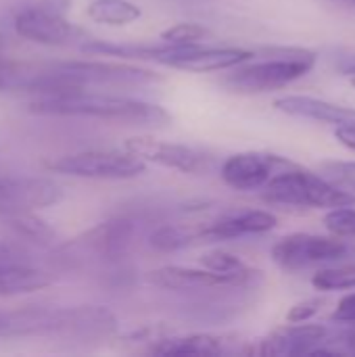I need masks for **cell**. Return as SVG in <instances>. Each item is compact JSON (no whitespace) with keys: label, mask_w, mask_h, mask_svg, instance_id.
<instances>
[{"label":"cell","mask_w":355,"mask_h":357,"mask_svg":"<svg viewBox=\"0 0 355 357\" xmlns=\"http://www.w3.org/2000/svg\"><path fill=\"white\" fill-rule=\"evenodd\" d=\"M264 201L287 207L333 209L341 205H355V195L328 182L320 174L299 169L295 165L280 169L264 186Z\"/></svg>","instance_id":"obj_3"},{"label":"cell","mask_w":355,"mask_h":357,"mask_svg":"<svg viewBox=\"0 0 355 357\" xmlns=\"http://www.w3.org/2000/svg\"><path fill=\"white\" fill-rule=\"evenodd\" d=\"M54 69L63 71L65 75L77 79L82 86H144L161 82L153 69L128 65V63H111V61H67L52 65Z\"/></svg>","instance_id":"obj_7"},{"label":"cell","mask_w":355,"mask_h":357,"mask_svg":"<svg viewBox=\"0 0 355 357\" xmlns=\"http://www.w3.org/2000/svg\"><path fill=\"white\" fill-rule=\"evenodd\" d=\"M341 341H343L347 354H355V328L349 331V333H345V335H341Z\"/></svg>","instance_id":"obj_33"},{"label":"cell","mask_w":355,"mask_h":357,"mask_svg":"<svg viewBox=\"0 0 355 357\" xmlns=\"http://www.w3.org/2000/svg\"><path fill=\"white\" fill-rule=\"evenodd\" d=\"M211 31L201 25V23H176L167 29L161 31V42H169V44H199L201 40H205Z\"/></svg>","instance_id":"obj_26"},{"label":"cell","mask_w":355,"mask_h":357,"mask_svg":"<svg viewBox=\"0 0 355 357\" xmlns=\"http://www.w3.org/2000/svg\"><path fill=\"white\" fill-rule=\"evenodd\" d=\"M86 13L92 21L113 27L130 25L142 17L140 6L130 0H92Z\"/></svg>","instance_id":"obj_21"},{"label":"cell","mask_w":355,"mask_h":357,"mask_svg":"<svg viewBox=\"0 0 355 357\" xmlns=\"http://www.w3.org/2000/svg\"><path fill=\"white\" fill-rule=\"evenodd\" d=\"M123 149L138 155L146 163H155L180 174H201L207 169V157L192 146L157 140L153 136H132L123 142Z\"/></svg>","instance_id":"obj_13"},{"label":"cell","mask_w":355,"mask_h":357,"mask_svg":"<svg viewBox=\"0 0 355 357\" xmlns=\"http://www.w3.org/2000/svg\"><path fill=\"white\" fill-rule=\"evenodd\" d=\"M255 56V50L236 48V46H203V44H169L163 42L161 52L155 63L190 71V73H211V71H228L241 63H247Z\"/></svg>","instance_id":"obj_5"},{"label":"cell","mask_w":355,"mask_h":357,"mask_svg":"<svg viewBox=\"0 0 355 357\" xmlns=\"http://www.w3.org/2000/svg\"><path fill=\"white\" fill-rule=\"evenodd\" d=\"M117 333V318L98 305L65 307L50 312L48 335L73 341H100Z\"/></svg>","instance_id":"obj_8"},{"label":"cell","mask_w":355,"mask_h":357,"mask_svg":"<svg viewBox=\"0 0 355 357\" xmlns=\"http://www.w3.org/2000/svg\"><path fill=\"white\" fill-rule=\"evenodd\" d=\"M199 243H205L203 224L201 226H174V224L161 226L149 238V245L159 253H176Z\"/></svg>","instance_id":"obj_20"},{"label":"cell","mask_w":355,"mask_h":357,"mask_svg":"<svg viewBox=\"0 0 355 357\" xmlns=\"http://www.w3.org/2000/svg\"><path fill=\"white\" fill-rule=\"evenodd\" d=\"M322 303H324L322 297H312V299L295 303L287 312V322H310L322 310Z\"/></svg>","instance_id":"obj_29"},{"label":"cell","mask_w":355,"mask_h":357,"mask_svg":"<svg viewBox=\"0 0 355 357\" xmlns=\"http://www.w3.org/2000/svg\"><path fill=\"white\" fill-rule=\"evenodd\" d=\"M337 2H343V4H349V6H355V0H337Z\"/></svg>","instance_id":"obj_34"},{"label":"cell","mask_w":355,"mask_h":357,"mask_svg":"<svg viewBox=\"0 0 355 357\" xmlns=\"http://www.w3.org/2000/svg\"><path fill=\"white\" fill-rule=\"evenodd\" d=\"M324 226L333 236L339 238H355V209L354 205L333 207L324 215Z\"/></svg>","instance_id":"obj_25"},{"label":"cell","mask_w":355,"mask_h":357,"mask_svg":"<svg viewBox=\"0 0 355 357\" xmlns=\"http://www.w3.org/2000/svg\"><path fill=\"white\" fill-rule=\"evenodd\" d=\"M52 284V278L44 272L25 268L17 261L0 264V297L25 295Z\"/></svg>","instance_id":"obj_19"},{"label":"cell","mask_w":355,"mask_h":357,"mask_svg":"<svg viewBox=\"0 0 355 357\" xmlns=\"http://www.w3.org/2000/svg\"><path fill=\"white\" fill-rule=\"evenodd\" d=\"M253 274L249 268L239 274H220L207 268H184V266H163L149 274V282L165 291H211L230 289L247 284Z\"/></svg>","instance_id":"obj_12"},{"label":"cell","mask_w":355,"mask_h":357,"mask_svg":"<svg viewBox=\"0 0 355 357\" xmlns=\"http://www.w3.org/2000/svg\"><path fill=\"white\" fill-rule=\"evenodd\" d=\"M320 167L337 184L355 190V161H324Z\"/></svg>","instance_id":"obj_28"},{"label":"cell","mask_w":355,"mask_h":357,"mask_svg":"<svg viewBox=\"0 0 355 357\" xmlns=\"http://www.w3.org/2000/svg\"><path fill=\"white\" fill-rule=\"evenodd\" d=\"M203 268L211 270V272H220V274H239V272H245L247 266L243 264V259L234 253H228V251H209L201 257L199 261Z\"/></svg>","instance_id":"obj_27"},{"label":"cell","mask_w":355,"mask_h":357,"mask_svg":"<svg viewBox=\"0 0 355 357\" xmlns=\"http://www.w3.org/2000/svg\"><path fill=\"white\" fill-rule=\"evenodd\" d=\"M13 27L17 36L36 42V44H48L59 46L65 44L73 36V25L65 19L61 8L56 6H27L15 15Z\"/></svg>","instance_id":"obj_14"},{"label":"cell","mask_w":355,"mask_h":357,"mask_svg":"<svg viewBox=\"0 0 355 357\" xmlns=\"http://www.w3.org/2000/svg\"><path fill=\"white\" fill-rule=\"evenodd\" d=\"M312 284L316 291H322V293L355 289V264L354 266H335V268L318 270L312 276Z\"/></svg>","instance_id":"obj_23"},{"label":"cell","mask_w":355,"mask_h":357,"mask_svg":"<svg viewBox=\"0 0 355 357\" xmlns=\"http://www.w3.org/2000/svg\"><path fill=\"white\" fill-rule=\"evenodd\" d=\"M293 163L285 157L270 155V153H236L230 155L222 163V180L241 192H251L264 188L274 174H278L285 167H291Z\"/></svg>","instance_id":"obj_11"},{"label":"cell","mask_w":355,"mask_h":357,"mask_svg":"<svg viewBox=\"0 0 355 357\" xmlns=\"http://www.w3.org/2000/svg\"><path fill=\"white\" fill-rule=\"evenodd\" d=\"M63 190L48 178L0 176V220L17 211H33L59 203Z\"/></svg>","instance_id":"obj_10"},{"label":"cell","mask_w":355,"mask_h":357,"mask_svg":"<svg viewBox=\"0 0 355 357\" xmlns=\"http://www.w3.org/2000/svg\"><path fill=\"white\" fill-rule=\"evenodd\" d=\"M134 236V224L128 218H115L109 222L98 224L88 234H84L77 245L84 247L92 257L105 259V261H117L121 259Z\"/></svg>","instance_id":"obj_16"},{"label":"cell","mask_w":355,"mask_h":357,"mask_svg":"<svg viewBox=\"0 0 355 357\" xmlns=\"http://www.w3.org/2000/svg\"><path fill=\"white\" fill-rule=\"evenodd\" d=\"M29 111L40 115H63V117H94L107 121H126L163 128L172 123V115L153 102L134 100L126 96H109L96 92H75L67 96H42L29 105Z\"/></svg>","instance_id":"obj_1"},{"label":"cell","mask_w":355,"mask_h":357,"mask_svg":"<svg viewBox=\"0 0 355 357\" xmlns=\"http://www.w3.org/2000/svg\"><path fill=\"white\" fill-rule=\"evenodd\" d=\"M2 222L21 238L29 241V243H36V245H50L54 238H56V232L42 220L38 218L33 211H17V213H10L6 218H2Z\"/></svg>","instance_id":"obj_22"},{"label":"cell","mask_w":355,"mask_h":357,"mask_svg":"<svg viewBox=\"0 0 355 357\" xmlns=\"http://www.w3.org/2000/svg\"><path fill=\"white\" fill-rule=\"evenodd\" d=\"M331 331L320 324L308 322H287L285 326L270 333L266 339H259L257 345L245 347L241 354L247 356H314V351L326 343Z\"/></svg>","instance_id":"obj_9"},{"label":"cell","mask_w":355,"mask_h":357,"mask_svg":"<svg viewBox=\"0 0 355 357\" xmlns=\"http://www.w3.org/2000/svg\"><path fill=\"white\" fill-rule=\"evenodd\" d=\"M33 73H29L21 63L2 54L0 50V92L6 90H25L27 82Z\"/></svg>","instance_id":"obj_24"},{"label":"cell","mask_w":355,"mask_h":357,"mask_svg":"<svg viewBox=\"0 0 355 357\" xmlns=\"http://www.w3.org/2000/svg\"><path fill=\"white\" fill-rule=\"evenodd\" d=\"M272 105L276 111L289 117L312 119V121H322V123H333V126H355V109L335 105L331 100H322L316 96L289 94V96L276 98Z\"/></svg>","instance_id":"obj_15"},{"label":"cell","mask_w":355,"mask_h":357,"mask_svg":"<svg viewBox=\"0 0 355 357\" xmlns=\"http://www.w3.org/2000/svg\"><path fill=\"white\" fill-rule=\"evenodd\" d=\"M347 253H349V247L345 245V241H339V236H318V234L295 232V234L282 236L272 247V261L287 272H297L316 264L343 259Z\"/></svg>","instance_id":"obj_6"},{"label":"cell","mask_w":355,"mask_h":357,"mask_svg":"<svg viewBox=\"0 0 355 357\" xmlns=\"http://www.w3.org/2000/svg\"><path fill=\"white\" fill-rule=\"evenodd\" d=\"M349 79H352V86H354V88H355V77H349Z\"/></svg>","instance_id":"obj_35"},{"label":"cell","mask_w":355,"mask_h":357,"mask_svg":"<svg viewBox=\"0 0 355 357\" xmlns=\"http://www.w3.org/2000/svg\"><path fill=\"white\" fill-rule=\"evenodd\" d=\"M264 52L270 56L228 69L220 84L239 94H264L305 77L318 61V54L308 48H266Z\"/></svg>","instance_id":"obj_2"},{"label":"cell","mask_w":355,"mask_h":357,"mask_svg":"<svg viewBox=\"0 0 355 357\" xmlns=\"http://www.w3.org/2000/svg\"><path fill=\"white\" fill-rule=\"evenodd\" d=\"M44 167L88 180H132L146 172V161L130 151H82L54 157Z\"/></svg>","instance_id":"obj_4"},{"label":"cell","mask_w":355,"mask_h":357,"mask_svg":"<svg viewBox=\"0 0 355 357\" xmlns=\"http://www.w3.org/2000/svg\"><path fill=\"white\" fill-rule=\"evenodd\" d=\"M337 69H339V73L345 75V77H355V54L343 56V59L337 63Z\"/></svg>","instance_id":"obj_32"},{"label":"cell","mask_w":355,"mask_h":357,"mask_svg":"<svg viewBox=\"0 0 355 357\" xmlns=\"http://www.w3.org/2000/svg\"><path fill=\"white\" fill-rule=\"evenodd\" d=\"M335 322H341V324H355V293L345 295L339 305L335 307L333 316H331Z\"/></svg>","instance_id":"obj_30"},{"label":"cell","mask_w":355,"mask_h":357,"mask_svg":"<svg viewBox=\"0 0 355 357\" xmlns=\"http://www.w3.org/2000/svg\"><path fill=\"white\" fill-rule=\"evenodd\" d=\"M335 138L349 151L355 153V126H337Z\"/></svg>","instance_id":"obj_31"},{"label":"cell","mask_w":355,"mask_h":357,"mask_svg":"<svg viewBox=\"0 0 355 357\" xmlns=\"http://www.w3.org/2000/svg\"><path fill=\"white\" fill-rule=\"evenodd\" d=\"M278 226V218L270 211H243L211 224H203V236L205 243H216V241H232L241 236H251V234H266Z\"/></svg>","instance_id":"obj_17"},{"label":"cell","mask_w":355,"mask_h":357,"mask_svg":"<svg viewBox=\"0 0 355 357\" xmlns=\"http://www.w3.org/2000/svg\"><path fill=\"white\" fill-rule=\"evenodd\" d=\"M226 339L218 335H186V337H167L151 345L149 354L157 356H224L230 354Z\"/></svg>","instance_id":"obj_18"}]
</instances>
